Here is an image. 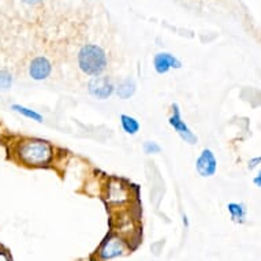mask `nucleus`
<instances>
[{
    "mask_svg": "<svg viewBox=\"0 0 261 261\" xmlns=\"http://www.w3.org/2000/svg\"><path fill=\"white\" fill-rule=\"evenodd\" d=\"M196 168H197V173L204 178L215 175L218 170V161L215 159V154L211 149H204L201 152L196 163Z\"/></svg>",
    "mask_w": 261,
    "mask_h": 261,
    "instance_id": "5",
    "label": "nucleus"
},
{
    "mask_svg": "<svg viewBox=\"0 0 261 261\" xmlns=\"http://www.w3.org/2000/svg\"><path fill=\"white\" fill-rule=\"evenodd\" d=\"M183 224H185V226H186V227H189L188 216H186V215H183Z\"/></svg>",
    "mask_w": 261,
    "mask_h": 261,
    "instance_id": "19",
    "label": "nucleus"
},
{
    "mask_svg": "<svg viewBox=\"0 0 261 261\" xmlns=\"http://www.w3.org/2000/svg\"><path fill=\"white\" fill-rule=\"evenodd\" d=\"M260 163H261V156L253 157V159H250V160H249V168H250V170H253V168L257 167Z\"/></svg>",
    "mask_w": 261,
    "mask_h": 261,
    "instance_id": "15",
    "label": "nucleus"
},
{
    "mask_svg": "<svg viewBox=\"0 0 261 261\" xmlns=\"http://www.w3.org/2000/svg\"><path fill=\"white\" fill-rule=\"evenodd\" d=\"M253 183H255L257 188H261V171L259 173V175L253 179Z\"/></svg>",
    "mask_w": 261,
    "mask_h": 261,
    "instance_id": "16",
    "label": "nucleus"
},
{
    "mask_svg": "<svg viewBox=\"0 0 261 261\" xmlns=\"http://www.w3.org/2000/svg\"><path fill=\"white\" fill-rule=\"evenodd\" d=\"M87 90L93 97L99 100H106L111 94L114 93L115 87L112 82L108 80V77H93L87 82Z\"/></svg>",
    "mask_w": 261,
    "mask_h": 261,
    "instance_id": "4",
    "label": "nucleus"
},
{
    "mask_svg": "<svg viewBox=\"0 0 261 261\" xmlns=\"http://www.w3.org/2000/svg\"><path fill=\"white\" fill-rule=\"evenodd\" d=\"M125 249H126V245H125V242L122 241L121 238L111 237L103 243L99 253H100V257L103 260H109V259H114V257L123 255Z\"/></svg>",
    "mask_w": 261,
    "mask_h": 261,
    "instance_id": "6",
    "label": "nucleus"
},
{
    "mask_svg": "<svg viewBox=\"0 0 261 261\" xmlns=\"http://www.w3.org/2000/svg\"><path fill=\"white\" fill-rule=\"evenodd\" d=\"M161 147L157 144V142H153V141H147L144 144V152L147 154H154V153H160Z\"/></svg>",
    "mask_w": 261,
    "mask_h": 261,
    "instance_id": "14",
    "label": "nucleus"
},
{
    "mask_svg": "<svg viewBox=\"0 0 261 261\" xmlns=\"http://www.w3.org/2000/svg\"><path fill=\"white\" fill-rule=\"evenodd\" d=\"M52 70L51 62L48 61L47 58L44 56H39L32 61L30 67H29V74L34 81H43L49 77Z\"/></svg>",
    "mask_w": 261,
    "mask_h": 261,
    "instance_id": "7",
    "label": "nucleus"
},
{
    "mask_svg": "<svg viewBox=\"0 0 261 261\" xmlns=\"http://www.w3.org/2000/svg\"><path fill=\"white\" fill-rule=\"evenodd\" d=\"M13 85V77L6 70H0V90H8Z\"/></svg>",
    "mask_w": 261,
    "mask_h": 261,
    "instance_id": "13",
    "label": "nucleus"
},
{
    "mask_svg": "<svg viewBox=\"0 0 261 261\" xmlns=\"http://www.w3.org/2000/svg\"><path fill=\"white\" fill-rule=\"evenodd\" d=\"M121 125L122 129L126 131L130 135H134V134L138 133V130H140V123L138 121L133 118V116H130V115H121Z\"/></svg>",
    "mask_w": 261,
    "mask_h": 261,
    "instance_id": "11",
    "label": "nucleus"
},
{
    "mask_svg": "<svg viewBox=\"0 0 261 261\" xmlns=\"http://www.w3.org/2000/svg\"><path fill=\"white\" fill-rule=\"evenodd\" d=\"M168 123H170V126L174 129L176 133L179 134V137H181L185 142H188L190 145L197 144V137H196V134L189 129V126L185 123V122L182 121L181 109L178 107V104H173V115L170 116Z\"/></svg>",
    "mask_w": 261,
    "mask_h": 261,
    "instance_id": "3",
    "label": "nucleus"
},
{
    "mask_svg": "<svg viewBox=\"0 0 261 261\" xmlns=\"http://www.w3.org/2000/svg\"><path fill=\"white\" fill-rule=\"evenodd\" d=\"M153 66L157 74H166L171 68H181L182 63L174 55L168 54V52H160L154 56Z\"/></svg>",
    "mask_w": 261,
    "mask_h": 261,
    "instance_id": "8",
    "label": "nucleus"
},
{
    "mask_svg": "<svg viewBox=\"0 0 261 261\" xmlns=\"http://www.w3.org/2000/svg\"><path fill=\"white\" fill-rule=\"evenodd\" d=\"M18 156L29 166H43L52 159V148L45 141H22L18 147Z\"/></svg>",
    "mask_w": 261,
    "mask_h": 261,
    "instance_id": "1",
    "label": "nucleus"
},
{
    "mask_svg": "<svg viewBox=\"0 0 261 261\" xmlns=\"http://www.w3.org/2000/svg\"><path fill=\"white\" fill-rule=\"evenodd\" d=\"M115 89H116V94L119 99L128 100L135 93V82L131 78H126V80L121 81Z\"/></svg>",
    "mask_w": 261,
    "mask_h": 261,
    "instance_id": "9",
    "label": "nucleus"
},
{
    "mask_svg": "<svg viewBox=\"0 0 261 261\" xmlns=\"http://www.w3.org/2000/svg\"><path fill=\"white\" fill-rule=\"evenodd\" d=\"M26 4H36V3H40L41 0H23Z\"/></svg>",
    "mask_w": 261,
    "mask_h": 261,
    "instance_id": "18",
    "label": "nucleus"
},
{
    "mask_svg": "<svg viewBox=\"0 0 261 261\" xmlns=\"http://www.w3.org/2000/svg\"><path fill=\"white\" fill-rule=\"evenodd\" d=\"M0 261H10V260H8V257H7L6 253L0 252Z\"/></svg>",
    "mask_w": 261,
    "mask_h": 261,
    "instance_id": "17",
    "label": "nucleus"
},
{
    "mask_svg": "<svg viewBox=\"0 0 261 261\" xmlns=\"http://www.w3.org/2000/svg\"><path fill=\"white\" fill-rule=\"evenodd\" d=\"M228 212L231 216V220L235 223H243L246 219V208L243 204H238V202H230L227 205Z\"/></svg>",
    "mask_w": 261,
    "mask_h": 261,
    "instance_id": "10",
    "label": "nucleus"
},
{
    "mask_svg": "<svg viewBox=\"0 0 261 261\" xmlns=\"http://www.w3.org/2000/svg\"><path fill=\"white\" fill-rule=\"evenodd\" d=\"M11 109H14V111L18 112V114L23 115V116H26L29 119H32V121L43 122V116H41L39 112H36L33 109H30V108L23 107V106H20V104H13V106H11Z\"/></svg>",
    "mask_w": 261,
    "mask_h": 261,
    "instance_id": "12",
    "label": "nucleus"
},
{
    "mask_svg": "<svg viewBox=\"0 0 261 261\" xmlns=\"http://www.w3.org/2000/svg\"><path fill=\"white\" fill-rule=\"evenodd\" d=\"M78 65L85 74L97 77L107 67V56L99 45L87 44L78 52Z\"/></svg>",
    "mask_w": 261,
    "mask_h": 261,
    "instance_id": "2",
    "label": "nucleus"
}]
</instances>
